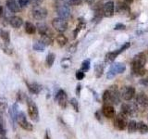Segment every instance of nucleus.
Segmentation results:
<instances>
[{"label": "nucleus", "instance_id": "obj_16", "mask_svg": "<svg viewBox=\"0 0 148 139\" xmlns=\"http://www.w3.org/2000/svg\"><path fill=\"white\" fill-rule=\"evenodd\" d=\"M10 25L14 28H20L23 24V21L22 19L18 17V16H14L10 18V21H9Z\"/></svg>", "mask_w": 148, "mask_h": 139}, {"label": "nucleus", "instance_id": "obj_35", "mask_svg": "<svg viewBox=\"0 0 148 139\" xmlns=\"http://www.w3.org/2000/svg\"><path fill=\"white\" fill-rule=\"evenodd\" d=\"M76 78L78 79V80H82V79L84 78V72H83L82 71H78L76 72Z\"/></svg>", "mask_w": 148, "mask_h": 139}, {"label": "nucleus", "instance_id": "obj_29", "mask_svg": "<svg viewBox=\"0 0 148 139\" xmlns=\"http://www.w3.org/2000/svg\"><path fill=\"white\" fill-rule=\"evenodd\" d=\"M128 129L130 133H133L137 130V122L135 120H131L128 124Z\"/></svg>", "mask_w": 148, "mask_h": 139}, {"label": "nucleus", "instance_id": "obj_17", "mask_svg": "<svg viewBox=\"0 0 148 139\" xmlns=\"http://www.w3.org/2000/svg\"><path fill=\"white\" fill-rule=\"evenodd\" d=\"M18 114V105L14 104L12 107H10V109H9V115H10V118L12 120L13 123L16 122Z\"/></svg>", "mask_w": 148, "mask_h": 139}, {"label": "nucleus", "instance_id": "obj_24", "mask_svg": "<svg viewBox=\"0 0 148 139\" xmlns=\"http://www.w3.org/2000/svg\"><path fill=\"white\" fill-rule=\"evenodd\" d=\"M42 37H41V42L43 43L45 45H51L53 44V40H52V38L49 36V35H47V34H44V35H41Z\"/></svg>", "mask_w": 148, "mask_h": 139}, {"label": "nucleus", "instance_id": "obj_22", "mask_svg": "<svg viewBox=\"0 0 148 139\" xmlns=\"http://www.w3.org/2000/svg\"><path fill=\"white\" fill-rule=\"evenodd\" d=\"M0 38L5 43H8L10 42V38H9V34L8 31L5 30H0Z\"/></svg>", "mask_w": 148, "mask_h": 139}, {"label": "nucleus", "instance_id": "obj_14", "mask_svg": "<svg viewBox=\"0 0 148 139\" xmlns=\"http://www.w3.org/2000/svg\"><path fill=\"white\" fill-rule=\"evenodd\" d=\"M7 7L11 12H18L20 11V5L15 0H7Z\"/></svg>", "mask_w": 148, "mask_h": 139}, {"label": "nucleus", "instance_id": "obj_33", "mask_svg": "<svg viewBox=\"0 0 148 139\" xmlns=\"http://www.w3.org/2000/svg\"><path fill=\"white\" fill-rule=\"evenodd\" d=\"M130 45H131V44H130L129 42H128V43H126V44H124V45L121 46V47H120L119 49H118L117 51H116V53H117L118 55L120 54L121 52H123L124 50H126L127 48H129V47H130Z\"/></svg>", "mask_w": 148, "mask_h": 139}, {"label": "nucleus", "instance_id": "obj_36", "mask_svg": "<svg viewBox=\"0 0 148 139\" xmlns=\"http://www.w3.org/2000/svg\"><path fill=\"white\" fill-rule=\"evenodd\" d=\"M28 3H29V1H28V0H18V5H20L21 8L26 7Z\"/></svg>", "mask_w": 148, "mask_h": 139}, {"label": "nucleus", "instance_id": "obj_21", "mask_svg": "<svg viewBox=\"0 0 148 139\" xmlns=\"http://www.w3.org/2000/svg\"><path fill=\"white\" fill-rule=\"evenodd\" d=\"M32 48H34L35 51H38V52H44L45 45L42 43L41 41H35L34 45H32Z\"/></svg>", "mask_w": 148, "mask_h": 139}, {"label": "nucleus", "instance_id": "obj_20", "mask_svg": "<svg viewBox=\"0 0 148 139\" xmlns=\"http://www.w3.org/2000/svg\"><path fill=\"white\" fill-rule=\"evenodd\" d=\"M0 47L2 48V50L4 51L5 53L8 54V55H11L12 54V48L9 46L8 43H5L3 41H0Z\"/></svg>", "mask_w": 148, "mask_h": 139}, {"label": "nucleus", "instance_id": "obj_4", "mask_svg": "<svg viewBox=\"0 0 148 139\" xmlns=\"http://www.w3.org/2000/svg\"><path fill=\"white\" fill-rule=\"evenodd\" d=\"M57 13L58 15V18L61 19H67L71 16V8L66 4H61L57 6Z\"/></svg>", "mask_w": 148, "mask_h": 139}, {"label": "nucleus", "instance_id": "obj_27", "mask_svg": "<svg viewBox=\"0 0 148 139\" xmlns=\"http://www.w3.org/2000/svg\"><path fill=\"white\" fill-rule=\"evenodd\" d=\"M137 130L141 133H146L148 132V126L143 122H138L137 123Z\"/></svg>", "mask_w": 148, "mask_h": 139}, {"label": "nucleus", "instance_id": "obj_46", "mask_svg": "<svg viewBox=\"0 0 148 139\" xmlns=\"http://www.w3.org/2000/svg\"><path fill=\"white\" fill-rule=\"evenodd\" d=\"M133 1V0H125V2L126 3H132Z\"/></svg>", "mask_w": 148, "mask_h": 139}, {"label": "nucleus", "instance_id": "obj_43", "mask_svg": "<svg viewBox=\"0 0 148 139\" xmlns=\"http://www.w3.org/2000/svg\"><path fill=\"white\" fill-rule=\"evenodd\" d=\"M45 139H51V138L49 137V136H48V133H45Z\"/></svg>", "mask_w": 148, "mask_h": 139}, {"label": "nucleus", "instance_id": "obj_10", "mask_svg": "<svg viewBox=\"0 0 148 139\" xmlns=\"http://www.w3.org/2000/svg\"><path fill=\"white\" fill-rule=\"evenodd\" d=\"M104 15L106 17H112L114 15V2L113 1H108L104 5L103 8Z\"/></svg>", "mask_w": 148, "mask_h": 139}, {"label": "nucleus", "instance_id": "obj_37", "mask_svg": "<svg viewBox=\"0 0 148 139\" xmlns=\"http://www.w3.org/2000/svg\"><path fill=\"white\" fill-rule=\"evenodd\" d=\"M65 2H67L69 4H72V5H76L81 2V0H64Z\"/></svg>", "mask_w": 148, "mask_h": 139}, {"label": "nucleus", "instance_id": "obj_5", "mask_svg": "<svg viewBox=\"0 0 148 139\" xmlns=\"http://www.w3.org/2000/svg\"><path fill=\"white\" fill-rule=\"evenodd\" d=\"M17 120H18V124H20V126L24 130H26V131H32V124H31L29 122H28L26 119V116L23 112H20L18 114Z\"/></svg>", "mask_w": 148, "mask_h": 139}, {"label": "nucleus", "instance_id": "obj_39", "mask_svg": "<svg viewBox=\"0 0 148 139\" xmlns=\"http://www.w3.org/2000/svg\"><path fill=\"white\" fill-rule=\"evenodd\" d=\"M0 134H5V130H4L1 123H0Z\"/></svg>", "mask_w": 148, "mask_h": 139}, {"label": "nucleus", "instance_id": "obj_1", "mask_svg": "<svg viewBox=\"0 0 148 139\" xmlns=\"http://www.w3.org/2000/svg\"><path fill=\"white\" fill-rule=\"evenodd\" d=\"M145 62H146V58L143 54H139L135 56V58L132 61V74H135V75H143L145 72V69H143Z\"/></svg>", "mask_w": 148, "mask_h": 139}, {"label": "nucleus", "instance_id": "obj_26", "mask_svg": "<svg viewBox=\"0 0 148 139\" xmlns=\"http://www.w3.org/2000/svg\"><path fill=\"white\" fill-rule=\"evenodd\" d=\"M37 28H38V31H39V34L41 35H44V34H47V26H46L45 23H38L37 24ZM48 35V34H47Z\"/></svg>", "mask_w": 148, "mask_h": 139}, {"label": "nucleus", "instance_id": "obj_11", "mask_svg": "<svg viewBox=\"0 0 148 139\" xmlns=\"http://www.w3.org/2000/svg\"><path fill=\"white\" fill-rule=\"evenodd\" d=\"M124 116H126V115L120 114L115 119V122H114L115 126L119 130H124L125 128H126V119H125Z\"/></svg>", "mask_w": 148, "mask_h": 139}, {"label": "nucleus", "instance_id": "obj_3", "mask_svg": "<svg viewBox=\"0 0 148 139\" xmlns=\"http://www.w3.org/2000/svg\"><path fill=\"white\" fill-rule=\"evenodd\" d=\"M32 17H34L35 20L37 21H42L45 19V17L47 16V10L43 8V7H40V6H36L32 8Z\"/></svg>", "mask_w": 148, "mask_h": 139}, {"label": "nucleus", "instance_id": "obj_45", "mask_svg": "<svg viewBox=\"0 0 148 139\" xmlns=\"http://www.w3.org/2000/svg\"><path fill=\"white\" fill-rule=\"evenodd\" d=\"M85 1L87 2V3H89V4H91V3H92L95 1V0H85Z\"/></svg>", "mask_w": 148, "mask_h": 139}, {"label": "nucleus", "instance_id": "obj_28", "mask_svg": "<svg viewBox=\"0 0 148 139\" xmlns=\"http://www.w3.org/2000/svg\"><path fill=\"white\" fill-rule=\"evenodd\" d=\"M57 42L58 43V45L60 46H64L65 45L67 44V42H68V39H67V37L63 35V34H59L57 36Z\"/></svg>", "mask_w": 148, "mask_h": 139}, {"label": "nucleus", "instance_id": "obj_23", "mask_svg": "<svg viewBox=\"0 0 148 139\" xmlns=\"http://www.w3.org/2000/svg\"><path fill=\"white\" fill-rule=\"evenodd\" d=\"M35 30H36V27L32 24L31 22H26L25 24V32L27 34H34L35 32Z\"/></svg>", "mask_w": 148, "mask_h": 139}, {"label": "nucleus", "instance_id": "obj_18", "mask_svg": "<svg viewBox=\"0 0 148 139\" xmlns=\"http://www.w3.org/2000/svg\"><path fill=\"white\" fill-rule=\"evenodd\" d=\"M137 102L142 106H145L148 104V98L145 93H139L136 97Z\"/></svg>", "mask_w": 148, "mask_h": 139}, {"label": "nucleus", "instance_id": "obj_42", "mask_svg": "<svg viewBox=\"0 0 148 139\" xmlns=\"http://www.w3.org/2000/svg\"><path fill=\"white\" fill-rule=\"evenodd\" d=\"M77 87H78L77 88V94L79 95V93H80V89H81V85H78Z\"/></svg>", "mask_w": 148, "mask_h": 139}, {"label": "nucleus", "instance_id": "obj_12", "mask_svg": "<svg viewBox=\"0 0 148 139\" xmlns=\"http://www.w3.org/2000/svg\"><path fill=\"white\" fill-rule=\"evenodd\" d=\"M122 113L124 115H132L133 113H135L136 111V107L133 104H123L121 106Z\"/></svg>", "mask_w": 148, "mask_h": 139}, {"label": "nucleus", "instance_id": "obj_30", "mask_svg": "<svg viewBox=\"0 0 148 139\" xmlns=\"http://www.w3.org/2000/svg\"><path fill=\"white\" fill-rule=\"evenodd\" d=\"M103 71H104V68L102 66L101 64H98L95 66V74H96V77H100L102 74H103Z\"/></svg>", "mask_w": 148, "mask_h": 139}, {"label": "nucleus", "instance_id": "obj_9", "mask_svg": "<svg viewBox=\"0 0 148 139\" xmlns=\"http://www.w3.org/2000/svg\"><path fill=\"white\" fill-rule=\"evenodd\" d=\"M56 100L58 101V105L61 107V108H66L67 106V95L65 93L64 90H59L57 93V96H56Z\"/></svg>", "mask_w": 148, "mask_h": 139}, {"label": "nucleus", "instance_id": "obj_31", "mask_svg": "<svg viewBox=\"0 0 148 139\" xmlns=\"http://www.w3.org/2000/svg\"><path fill=\"white\" fill-rule=\"evenodd\" d=\"M89 68H90V60L89 59H86L82 64V72H86V71H88V70H89Z\"/></svg>", "mask_w": 148, "mask_h": 139}, {"label": "nucleus", "instance_id": "obj_2", "mask_svg": "<svg viewBox=\"0 0 148 139\" xmlns=\"http://www.w3.org/2000/svg\"><path fill=\"white\" fill-rule=\"evenodd\" d=\"M52 26L53 28L59 32H63L67 30L68 28V22L65 19L61 18H55L52 21Z\"/></svg>", "mask_w": 148, "mask_h": 139}, {"label": "nucleus", "instance_id": "obj_48", "mask_svg": "<svg viewBox=\"0 0 148 139\" xmlns=\"http://www.w3.org/2000/svg\"><path fill=\"white\" fill-rule=\"evenodd\" d=\"M0 139H7L6 137H0Z\"/></svg>", "mask_w": 148, "mask_h": 139}, {"label": "nucleus", "instance_id": "obj_34", "mask_svg": "<svg viewBox=\"0 0 148 139\" xmlns=\"http://www.w3.org/2000/svg\"><path fill=\"white\" fill-rule=\"evenodd\" d=\"M71 104L73 107V109H75V111H79V104H78V101L75 98H72L71 100Z\"/></svg>", "mask_w": 148, "mask_h": 139}, {"label": "nucleus", "instance_id": "obj_38", "mask_svg": "<svg viewBox=\"0 0 148 139\" xmlns=\"http://www.w3.org/2000/svg\"><path fill=\"white\" fill-rule=\"evenodd\" d=\"M125 25L124 24H121V23H119V24H117L115 26V30H123L125 29Z\"/></svg>", "mask_w": 148, "mask_h": 139}, {"label": "nucleus", "instance_id": "obj_47", "mask_svg": "<svg viewBox=\"0 0 148 139\" xmlns=\"http://www.w3.org/2000/svg\"><path fill=\"white\" fill-rule=\"evenodd\" d=\"M0 123L2 124V119H1V117H0Z\"/></svg>", "mask_w": 148, "mask_h": 139}, {"label": "nucleus", "instance_id": "obj_25", "mask_svg": "<svg viewBox=\"0 0 148 139\" xmlns=\"http://www.w3.org/2000/svg\"><path fill=\"white\" fill-rule=\"evenodd\" d=\"M55 58H56L55 54H53V53L48 54V55H47V57H46V59H45L46 66L49 67V68L52 67V65L54 64V61H55Z\"/></svg>", "mask_w": 148, "mask_h": 139}, {"label": "nucleus", "instance_id": "obj_6", "mask_svg": "<svg viewBox=\"0 0 148 139\" xmlns=\"http://www.w3.org/2000/svg\"><path fill=\"white\" fill-rule=\"evenodd\" d=\"M28 114H29V117L34 122H38L39 120L38 109H37V106L34 103H32V101L28 103Z\"/></svg>", "mask_w": 148, "mask_h": 139}, {"label": "nucleus", "instance_id": "obj_19", "mask_svg": "<svg viewBox=\"0 0 148 139\" xmlns=\"http://www.w3.org/2000/svg\"><path fill=\"white\" fill-rule=\"evenodd\" d=\"M103 101L108 105L110 103H113V96H112V92H111V90L105 91L104 95H103Z\"/></svg>", "mask_w": 148, "mask_h": 139}, {"label": "nucleus", "instance_id": "obj_7", "mask_svg": "<svg viewBox=\"0 0 148 139\" xmlns=\"http://www.w3.org/2000/svg\"><path fill=\"white\" fill-rule=\"evenodd\" d=\"M125 71V66L122 63H116L112 65V67L110 68L109 72L108 73V78H113L117 73H122Z\"/></svg>", "mask_w": 148, "mask_h": 139}, {"label": "nucleus", "instance_id": "obj_44", "mask_svg": "<svg viewBox=\"0 0 148 139\" xmlns=\"http://www.w3.org/2000/svg\"><path fill=\"white\" fill-rule=\"evenodd\" d=\"M2 13H3V8H2V7H0V17H1Z\"/></svg>", "mask_w": 148, "mask_h": 139}, {"label": "nucleus", "instance_id": "obj_15", "mask_svg": "<svg viewBox=\"0 0 148 139\" xmlns=\"http://www.w3.org/2000/svg\"><path fill=\"white\" fill-rule=\"evenodd\" d=\"M27 86H28V89L29 91L32 93V94H34L37 95L39 94L42 90V86L40 85H38L37 83H27Z\"/></svg>", "mask_w": 148, "mask_h": 139}, {"label": "nucleus", "instance_id": "obj_41", "mask_svg": "<svg viewBox=\"0 0 148 139\" xmlns=\"http://www.w3.org/2000/svg\"><path fill=\"white\" fill-rule=\"evenodd\" d=\"M142 83H145V85H148V79H145V80H143Z\"/></svg>", "mask_w": 148, "mask_h": 139}, {"label": "nucleus", "instance_id": "obj_8", "mask_svg": "<svg viewBox=\"0 0 148 139\" xmlns=\"http://www.w3.org/2000/svg\"><path fill=\"white\" fill-rule=\"evenodd\" d=\"M134 94H135V89L132 86H126L124 87L121 91V96L124 100H131Z\"/></svg>", "mask_w": 148, "mask_h": 139}, {"label": "nucleus", "instance_id": "obj_40", "mask_svg": "<svg viewBox=\"0 0 148 139\" xmlns=\"http://www.w3.org/2000/svg\"><path fill=\"white\" fill-rule=\"evenodd\" d=\"M32 1L36 3V4H41L42 2H43V0H32Z\"/></svg>", "mask_w": 148, "mask_h": 139}, {"label": "nucleus", "instance_id": "obj_32", "mask_svg": "<svg viewBox=\"0 0 148 139\" xmlns=\"http://www.w3.org/2000/svg\"><path fill=\"white\" fill-rule=\"evenodd\" d=\"M117 56H118V54L116 53V51L115 52H110V53H108V55H106V60L108 61H113V60L117 58Z\"/></svg>", "mask_w": 148, "mask_h": 139}, {"label": "nucleus", "instance_id": "obj_13", "mask_svg": "<svg viewBox=\"0 0 148 139\" xmlns=\"http://www.w3.org/2000/svg\"><path fill=\"white\" fill-rule=\"evenodd\" d=\"M102 111H103V114L105 117L106 118H113L115 116V109L111 105H106L103 107V109H102Z\"/></svg>", "mask_w": 148, "mask_h": 139}]
</instances>
